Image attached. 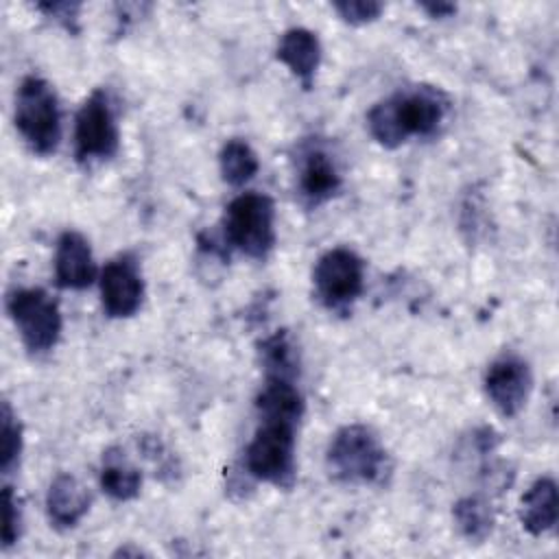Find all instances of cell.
<instances>
[{
  "instance_id": "cell-1",
  "label": "cell",
  "mask_w": 559,
  "mask_h": 559,
  "mask_svg": "<svg viewBox=\"0 0 559 559\" xmlns=\"http://www.w3.org/2000/svg\"><path fill=\"white\" fill-rule=\"evenodd\" d=\"M448 111V98L441 90L417 85L376 103L367 114V127L373 140L395 148L411 135L428 138L437 133Z\"/></svg>"
},
{
  "instance_id": "cell-2",
  "label": "cell",
  "mask_w": 559,
  "mask_h": 559,
  "mask_svg": "<svg viewBox=\"0 0 559 559\" xmlns=\"http://www.w3.org/2000/svg\"><path fill=\"white\" fill-rule=\"evenodd\" d=\"M328 469L341 483L367 485L384 478L386 452L376 432L362 424H349L334 432L328 445Z\"/></svg>"
},
{
  "instance_id": "cell-3",
  "label": "cell",
  "mask_w": 559,
  "mask_h": 559,
  "mask_svg": "<svg viewBox=\"0 0 559 559\" xmlns=\"http://www.w3.org/2000/svg\"><path fill=\"white\" fill-rule=\"evenodd\" d=\"M15 127L33 153H55L61 140V111L46 79L35 74L22 79L15 92Z\"/></svg>"
},
{
  "instance_id": "cell-4",
  "label": "cell",
  "mask_w": 559,
  "mask_h": 559,
  "mask_svg": "<svg viewBox=\"0 0 559 559\" xmlns=\"http://www.w3.org/2000/svg\"><path fill=\"white\" fill-rule=\"evenodd\" d=\"M225 240L249 258L262 260L275 245V207L262 192H242L225 210Z\"/></svg>"
},
{
  "instance_id": "cell-5",
  "label": "cell",
  "mask_w": 559,
  "mask_h": 559,
  "mask_svg": "<svg viewBox=\"0 0 559 559\" xmlns=\"http://www.w3.org/2000/svg\"><path fill=\"white\" fill-rule=\"evenodd\" d=\"M295 428L286 421L260 419L245 450V467L253 478L275 487L295 483Z\"/></svg>"
},
{
  "instance_id": "cell-6",
  "label": "cell",
  "mask_w": 559,
  "mask_h": 559,
  "mask_svg": "<svg viewBox=\"0 0 559 559\" xmlns=\"http://www.w3.org/2000/svg\"><path fill=\"white\" fill-rule=\"evenodd\" d=\"M7 310L31 354H44L57 345L61 336V312L46 290H13L7 299Z\"/></svg>"
},
{
  "instance_id": "cell-7",
  "label": "cell",
  "mask_w": 559,
  "mask_h": 559,
  "mask_svg": "<svg viewBox=\"0 0 559 559\" xmlns=\"http://www.w3.org/2000/svg\"><path fill=\"white\" fill-rule=\"evenodd\" d=\"M312 284L323 306L341 310L362 293L365 262L352 249H330L317 260L312 269Z\"/></svg>"
},
{
  "instance_id": "cell-8",
  "label": "cell",
  "mask_w": 559,
  "mask_h": 559,
  "mask_svg": "<svg viewBox=\"0 0 559 559\" xmlns=\"http://www.w3.org/2000/svg\"><path fill=\"white\" fill-rule=\"evenodd\" d=\"M118 124L103 90H94L81 105L74 122V151L79 162L109 159L118 151Z\"/></svg>"
},
{
  "instance_id": "cell-9",
  "label": "cell",
  "mask_w": 559,
  "mask_h": 559,
  "mask_svg": "<svg viewBox=\"0 0 559 559\" xmlns=\"http://www.w3.org/2000/svg\"><path fill=\"white\" fill-rule=\"evenodd\" d=\"M144 282L131 255H120L100 271V301L111 319H127L142 306Z\"/></svg>"
},
{
  "instance_id": "cell-10",
  "label": "cell",
  "mask_w": 559,
  "mask_h": 559,
  "mask_svg": "<svg viewBox=\"0 0 559 559\" xmlns=\"http://www.w3.org/2000/svg\"><path fill=\"white\" fill-rule=\"evenodd\" d=\"M531 389V369L518 356H502L493 360L485 373L487 397L504 417H515L524 408Z\"/></svg>"
},
{
  "instance_id": "cell-11",
  "label": "cell",
  "mask_w": 559,
  "mask_h": 559,
  "mask_svg": "<svg viewBox=\"0 0 559 559\" xmlns=\"http://www.w3.org/2000/svg\"><path fill=\"white\" fill-rule=\"evenodd\" d=\"M341 188V173L334 157L321 144H306L297 159V190L308 205H319Z\"/></svg>"
},
{
  "instance_id": "cell-12",
  "label": "cell",
  "mask_w": 559,
  "mask_h": 559,
  "mask_svg": "<svg viewBox=\"0 0 559 559\" xmlns=\"http://www.w3.org/2000/svg\"><path fill=\"white\" fill-rule=\"evenodd\" d=\"M96 277L90 242L79 231H63L55 249V280L61 288L81 290Z\"/></svg>"
},
{
  "instance_id": "cell-13",
  "label": "cell",
  "mask_w": 559,
  "mask_h": 559,
  "mask_svg": "<svg viewBox=\"0 0 559 559\" xmlns=\"http://www.w3.org/2000/svg\"><path fill=\"white\" fill-rule=\"evenodd\" d=\"M92 496L87 487L72 474H59L46 493V513L57 528L76 526L87 513Z\"/></svg>"
},
{
  "instance_id": "cell-14",
  "label": "cell",
  "mask_w": 559,
  "mask_h": 559,
  "mask_svg": "<svg viewBox=\"0 0 559 559\" xmlns=\"http://www.w3.org/2000/svg\"><path fill=\"white\" fill-rule=\"evenodd\" d=\"M275 55L306 87H310L321 61V44L317 33L301 26L288 28L280 37Z\"/></svg>"
},
{
  "instance_id": "cell-15",
  "label": "cell",
  "mask_w": 559,
  "mask_h": 559,
  "mask_svg": "<svg viewBox=\"0 0 559 559\" xmlns=\"http://www.w3.org/2000/svg\"><path fill=\"white\" fill-rule=\"evenodd\" d=\"M557 485L552 478H537L520 500V522L531 535H544L557 524Z\"/></svg>"
},
{
  "instance_id": "cell-16",
  "label": "cell",
  "mask_w": 559,
  "mask_h": 559,
  "mask_svg": "<svg viewBox=\"0 0 559 559\" xmlns=\"http://www.w3.org/2000/svg\"><path fill=\"white\" fill-rule=\"evenodd\" d=\"M255 408L260 419L286 421L297 426L304 415V397L293 380L266 378L264 386L255 397Z\"/></svg>"
},
{
  "instance_id": "cell-17",
  "label": "cell",
  "mask_w": 559,
  "mask_h": 559,
  "mask_svg": "<svg viewBox=\"0 0 559 559\" xmlns=\"http://www.w3.org/2000/svg\"><path fill=\"white\" fill-rule=\"evenodd\" d=\"M100 487L114 500H131V498H135L140 493L142 474L124 456V452H120L118 448H111L103 456Z\"/></svg>"
},
{
  "instance_id": "cell-18",
  "label": "cell",
  "mask_w": 559,
  "mask_h": 559,
  "mask_svg": "<svg viewBox=\"0 0 559 559\" xmlns=\"http://www.w3.org/2000/svg\"><path fill=\"white\" fill-rule=\"evenodd\" d=\"M260 360L266 378L295 380L299 371L297 347L288 336V332H275L273 336L264 338L260 345Z\"/></svg>"
},
{
  "instance_id": "cell-19",
  "label": "cell",
  "mask_w": 559,
  "mask_h": 559,
  "mask_svg": "<svg viewBox=\"0 0 559 559\" xmlns=\"http://www.w3.org/2000/svg\"><path fill=\"white\" fill-rule=\"evenodd\" d=\"M218 166H221L223 181L234 188H240L255 177L260 162L255 151L245 140L234 138L223 144L218 155Z\"/></svg>"
},
{
  "instance_id": "cell-20",
  "label": "cell",
  "mask_w": 559,
  "mask_h": 559,
  "mask_svg": "<svg viewBox=\"0 0 559 559\" xmlns=\"http://www.w3.org/2000/svg\"><path fill=\"white\" fill-rule=\"evenodd\" d=\"M456 528L469 542H485L493 528L491 504L480 496L461 498L452 509Z\"/></svg>"
},
{
  "instance_id": "cell-21",
  "label": "cell",
  "mask_w": 559,
  "mask_h": 559,
  "mask_svg": "<svg viewBox=\"0 0 559 559\" xmlns=\"http://www.w3.org/2000/svg\"><path fill=\"white\" fill-rule=\"evenodd\" d=\"M2 441H0V469L2 474H11L17 463H20V454H22V426L15 419L9 402L2 404Z\"/></svg>"
},
{
  "instance_id": "cell-22",
  "label": "cell",
  "mask_w": 559,
  "mask_h": 559,
  "mask_svg": "<svg viewBox=\"0 0 559 559\" xmlns=\"http://www.w3.org/2000/svg\"><path fill=\"white\" fill-rule=\"evenodd\" d=\"M382 2L376 0H338L334 2V11L349 24H367L373 22L382 13Z\"/></svg>"
},
{
  "instance_id": "cell-23",
  "label": "cell",
  "mask_w": 559,
  "mask_h": 559,
  "mask_svg": "<svg viewBox=\"0 0 559 559\" xmlns=\"http://www.w3.org/2000/svg\"><path fill=\"white\" fill-rule=\"evenodd\" d=\"M2 507H4V513H2V544L4 548L13 546L17 539H20V507H17V498L13 496L11 487H4L2 491Z\"/></svg>"
},
{
  "instance_id": "cell-24",
  "label": "cell",
  "mask_w": 559,
  "mask_h": 559,
  "mask_svg": "<svg viewBox=\"0 0 559 559\" xmlns=\"http://www.w3.org/2000/svg\"><path fill=\"white\" fill-rule=\"evenodd\" d=\"M37 9L59 20L68 28H72V22L76 20V13H79V4H70V2H41L37 4Z\"/></svg>"
},
{
  "instance_id": "cell-25",
  "label": "cell",
  "mask_w": 559,
  "mask_h": 559,
  "mask_svg": "<svg viewBox=\"0 0 559 559\" xmlns=\"http://www.w3.org/2000/svg\"><path fill=\"white\" fill-rule=\"evenodd\" d=\"M421 9H426L432 17H445L450 13H454V4H445V2H432V4H421Z\"/></svg>"
}]
</instances>
